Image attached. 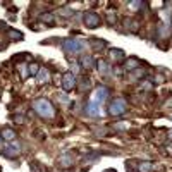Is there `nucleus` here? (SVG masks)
Segmentation results:
<instances>
[{
	"label": "nucleus",
	"instance_id": "obj_1",
	"mask_svg": "<svg viewBox=\"0 0 172 172\" xmlns=\"http://www.w3.org/2000/svg\"><path fill=\"white\" fill-rule=\"evenodd\" d=\"M35 110L38 112L42 117H53L55 115V110H53V107L48 103L47 100H38V102H35Z\"/></svg>",
	"mask_w": 172,
	"mask_h": 172
},
{
	"label": "nucleus",
	"instance_id": "obj_2",
	"mask_svg": "<svg viewBox=\"0 0 172 172\" xmlns=\"http://www.w3.org/2000/svg\"><path fill=\"white\" fill-rule=\"evenodd\" d=\"M126 108H127V105L124 100H115L114 103L110 105V114L112 115H120V114L126 112Z\"/></svg>",
	"mask_w": 172,
	"mask_h": 172
},
{
	"label": "nucleus",
	"instance_id": "obj_3",
	"mask_svg": "<svg viewBox=\"0 0 172 172\" xmlns=\"http://www.w3.org/2000/svg\"><path fill=\"white\" fill-rule=\"evenodd\" d=\"M64 48L67 50V52L78 53V52H81L83 43H81V42H78V40H67V42H64Z\"/></svg>",
	"mask_w": 172,
	"mask_h": 172
},
{
	"label": "nucleus",
	"instance_id": "obj_4",
	"mask_svg": "<svg viewBox=\"0 0 172 172\" xmlns=\"http://www.w3.org/2000/svg\"><path fill=\"white\" fill-rule=\"evenodd\" d=\"M62 86H64V90H65V91H71L72 88L76 86V78H74V74L67 72V74L64 76V83H62Z\"/></svg>",
	"mask_w": 172,
	"mask_h": 172
},
{
	"label": "nucleus",
	"instance_id": "obj_5",
	"mask_svg": "<svg viewBox=\"0 0 172 172\" xmlns=\"http://www.w3.org/2000/svg\"><path fill=\"white\" fill-rule=\"evenodd\" d=\"M85 23H86L88 28H97L98 24H100V17H98L97 14L90 12V14H86V16H85Z\"/></svg>",
	"mask_w": 172,
	"mask_h": 172
},
{
	"label": "nucleus",
	"instance_id": "obj_6",
	"mask_svg": "<svg viewBox=\"0 0 172 172\" xmlns=\"http://www.w3.org/2000/svg\"><path fill=\"white\" fill-rule=\"evenodd\" d=\"M108 97V90H107V88H103V86H102V88H98V90H97V98H98V100H105V98H107Z\"/></svg>",
	"mask_w": 172,
	"mask_h": 172
},
{
	"label": "nucleus",
	"instance_id": "obj_7",
	"mask_svg": "<svg viewBox=\"0 0 172 172\" xmlns=\"http://www.w3.org/2000/svg\"><path fill=\"white\" fill-rule=\"evenodd\" d=\"M2 138H5V140H14V138H16V133L10 131V129H5L2 133Z\"/></svg>",
	"mask_w": 172,
	"mask_h": 172
},
{
	"label": "nucleus",
	"instance_id": "obj_8",
	"mask_svg": "<svg viewBox=\"0 0 172 172\" xmlns=\"http://www.w3.org/2000/svg\"><path fill=\"white\" fill-rule=\"evenodd\" d=\"M97 107H98V103H95V102H91L90 105H88V114H97Z\"/></svg>",
	"mask_w": 172,
	"mask_h": 172
},
{
	"label": "nucleus",
	"instance_id": "obj_9",
	"mask_svg": "<svg viewBox=\"0 0 172 172\" xmlns=\"http://www.w3.org/2000/svg\"><path fill=\"white\" fill-rule=\"evenodd\" d=\"M150 169H152V164H150V162H145V164H141V165H140L141 172H148Z\"/></svg>",
	"mask_w": 172,
	"mask_h": 172
},
{
	"label": "nucleus",
	"instance_id": "obj_10",
	"mask_svg": "<svg viewBox=\"0 0 172 172\" xmlns=\"http://www.w3.org/2000/svg\"><path fill=\"white\" fill-rule=\"evenodd\" d=\"M110 55H112V58H120V57H124V53L120 50H112Z\"/></svg>",
	"mask_w": 172,
	"mask_h": 172
},
{
	"label": "nucleus",
	"instance_id": "obj_11",
	"mask_svg": "<svg viewBox=\"0 0 172 172\" xmlns=\"http://www.w3.org/2000/svg\"><path fill=\"white\" fill-rule=\"evenodd\" d=\"M36 72H38V65H36V64L29 65V74H33V76H35Z\"/></svg>",
	"mask_w": 172,
	"mask_h": 172
},
{
	"label": "nucleus",
	"instance_id": "obj_12",
	"mask_svg": "<svg viewBox=\"0 0 172 172\" xmlns=\"http://www.w3.org/2000/svg\"><path fill=\"white\" fill-rule=\"evenodd\" d=\"M10 36H12V38H21V33L19 31H17V33L16 31H10Z\"/></svg>",
	"mask_w": 172,
	"mask_h": 172
}]
</instances>
